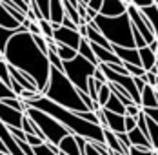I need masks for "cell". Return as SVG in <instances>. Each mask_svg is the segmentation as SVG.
<instances>
[{"label":"cell","instance_id":"1","mask_svg":"<svg viewBox=\"0 0 158 155\" xmlns=\"http://www.w3.org/2000/svg\"><path fill=\"white\" fill-rule=\"evenodd\" d=\"M0 57L7 64L31 75L36 80L40 91H44L48 88L49 77H51V62H49L48 55H44L40 51V47L36 46L29 31H24V33L18 31L9 40L6 51Z\"/></svg>","mask_w":158,"mask_h":155},{"label":"cell","instance_id":"2","mask_svg":"<svg viewBox=\"0 0 158 155\" xmlns=\"http://www.w3.org/2000/svg\"><path fill=\"white\" fill-rule=\"evenodd\" d=\"M26 104L29 108H38L42 111H46L49 115H53L56 121L60 122L73 133V135H80L85 137L87 140H95V142H106V135H104V128L100 124H93L89 121H85L80 111H73L69 108H64L60 104L49 100L46 95H42L38 100H26Z\"/></svg>","mask_w":158,"mask_h":155},{"label":"cell","instance_id":"3","mask_svg":"<svg viewBox=\"0 0 158 155\" xmlns=\"http://www.w3.org/2000/svg\"><path fill=\"white\" fill-rule=\"evenodd\" d=\"M44 95L48 97L49 100L60 104L64 108H69L73 111H91L87 109L85 102L82 100V95H80V90L69 80V77L56 69V68H51V77H49L48 88L44 90Z\"/></svg>","mask_w":158,"mask_h":155},{"label":"cell","instance_id":"4","mask_svg":"<svg viewBox=\"0 0 158 155\" xmlns=\"http://www.w3.org/2000/svg\"><path fill=\"white\" fill-rule=\"evenodd\" d=\"M98 29L102 35L109 40L113 46H122V47H136L135 46V37H133V24L131 16L120 15V16H104L98 15L95 18Z\"/></svg>","mask_w":158,"mask_h":155},{"label":"cell","instance_id":"5","mask_svg":"<svg viewBox=\"0 0 158 155\" xmlns=\"http://www.w3.org/2000/svg\"><path fill=\"white\" fill-rule=\"evenodd\" d=\"M96 68H98L96 64H93L91 60H87L80 53L73 60L64 62V73L69 77V80L78 88L80 91H85V93L89 90V78L95 75Z\"/></svg>","mask_w":158,"mask_h":155},{"label":"cell","instance_id":"6","mask_svg":"<svg viewBox=\"0 0 158 155\" xmlns=\"http://www.w3.org/2000/svg\"><path fill=\"white\" fill-rule=\"evenodd\" d=\"M26 113H27L33 121L40 126V130L44 131V135H46L48 142H51V144H56V146H58V144H60V140L71 133V131H69V130L60 122V121H56L53 115H49V113L42 111V109L29 108Z\"/></svg>","mask_w":158,"mask_h":155},{"label":"cell","instance_id":"7","mask_svg":"<svg viewBox=\"0 0 158 155\" xmlns=\"http://www.w3.org/2000/svg\"><path fill=\"white\" fill-rule=\"evenodd\" d=\"M82 35H80L78 29H71V28H65V26H60L55 29V40L58 44H65V46H71L73 49L78 51L80 44H82Z\"/></svg>","mask_w":158,"mask_h":155},{"label":"cell","instance_id":"8","mask_svg":"<svg viewBox=\"0 0 158 155\" xmlns=\"http://www.w3.org/2000/svg\"><path fill=\"white\" fill-rule=\"evenodd\" d=\"M24 117H26L24 111H18L7 104H0V124H4L7 128H20L22 130Z\"/></svg>","mask_w":158,"mask_h":155},{"label":"cell","instance_id":"9","mask_svg":"<svg viewBox=\"0 0 158 155\" xmlns=\"http://www.w3.org/2000/svg\"><path fill=\"white\" fill-rule=\"evenodd\" d=\"M127 7H129V2L127 0H104V6H102L100 15L120 16V15H126L127 13Z\"/></svg>","mask_w":158,"mask_h":155},{"label":"cell","instance_id":"10","mask_svg":"<svg viewBox=\"0 0 158 155\" xmlns=\"http://www.w3.org/2000/svg\"><path fill=\"white\" fill-rule=\"evenodd\" d=\"M113 51L122 59L124 64H136L142 66V59H140V49L138 47H122V46H113Z\"/></svg>","mask_w":158,"mask_h":155},{"label":"cell","instance_id":"11","mask_svg":"<svg viewBox=\"0 0 158 155\" xmlns=\"http://www.w3.org/2000/svg\"><path fill=\"white\" fill-rule=\"evenodd\" d=\"M104 117H106V128H109L111 131H114V133L127 131L126 130V115H120V113H114V111H109V109H104Z\"/></svg>","mask_w":158,"mask_h":155},{"label":"cell","instance_id":"12","mask_svg":"<svg viewBox=\"0 0 158 155\" xmlns=\"http://www.w3.org/2000/svg\"><path fill=\"white\" fill-rule=\"evenodd\" d=\"M127 133H129L131 144H133L135 148H140V150H155V148H153V144H151V139H149V137L143 133L138 126H136L135 130L127 131Z\"/></svg>","mask_w":158,"mask_h":155},{"label":"cell","instance_id":"13","mask_svg":"<svg viewBox=\"0 0 158 155\" xmlns=\"http://www.w3.org/2000/svg\"><path fill=\"white\" fill-rule=\"evenodd\" d=\"M49 11H51V24L53 28H60L65 18V7H64V0H51L49 4Z\"/></svg>","mask_w":158,"mask_h":155},{"label":"cell","instance_id":"14","mask_svg":"<svg viewBox=\"0 0 158 155\" xmlns=\"http://www.w3.org/2000/svg\"><path fill=\"white\" fill-rule=\"evenodd\" d=\"M58 148H60V152H64V153H67V155H82L77 135H73V133H69L67 137H64L60 140V144H58Z\"/></svg>","mask_w":158,"mask_h":155},{"label":"cell","instance_id":"15","mask_svg":"<svg viewBox=\"0 0 158 155\" xmlns=\"http://www.w3.org/2000/svg\"><path fill=\"white\" fill-rule=\"evenodd\" d=\"M104 135H106V144H107V148H109L111 152H120V153L129 155V150L120 142L118 135L114 131H111L109 128H104Z\"/></svg>","mask_w":158,"mask_h":155},{"label":"cell","instance_id":"16","mask_svg":"<svg viewBox=\"0 0 158 155\" xmlns=\"http://www.w3.org/2000/svg\"><path fill=\"white\" fill-rule=\"evenodd\" d=\"M142 108H158V91L155 86H145L142 90Z\"/></svg>","mask_w":158,"mask_h":155},{"label":"cell","instance_id":"17","mask_svg":"<svg viewBox=\"0 0 158 155\" xmlns=\"http://www.w3.org/2000/svg\"><path fill=\"white\" fill-rule=\"evenodd\" d=\"M140 59H142V68L145 69V71H151L155 66H156V53L151 49L149 46H145V47H140Z\"/></svg>","mask_w":158,"mask_h":155},{"label":"cell","instance_id":"18","mask_svg":"<svg viewBox=\"0 0 158 155\" xmlns=\"http://www.w3.org/2000/svg\"><path fill=\"white\" fill-rule=\"evenodd\" d=\"M22 24L16 20L15 16L11 15L6 7L0 6V28H6V29H18Z\"/></svg>","mask_w":158,"mask_h":155},{"label":"cell","instance_id":"19","mask_svg":"<svg viewBox=\"0 0 158 155\" xmlns=\"http://www.w3.org/2000/svg\"><path fill=\"white\" fill-rule=\"evenodd\" d=\"M78 53L82 55V57H85L87 60H91L93 64H100V60L96 59V55H95V49H93V44H91V40L89 38H82V44H80L78 47Z\"/></svg>","mask_w":158,"mask_h":155},{"label":"cell","instance_id":"20","mask_svg":"<svg viewBox=\"0 0 158 155\" xmlns=\"http://www.w3.org/2000/svg\"><path fill=\"white\" fill-rule=\"evenodd\" d=\"M142 13L147 15L151 26H153V29H155V37H156V40H158V4H153L149 7H143Z\"/></svg>","mask_w":158,"mask_h":155},{"label":"cell","instance_id":"21","mask_svg":"<svg viewBox=\"0 0 158 155\" xmlns=\"http://www.w3.org/2000/svg\"><path fill=\"white\" fill-rule=\"evenodd\" d=\"M126 108H127V106L120 100V99H118V97H116V95H114V93L111 95V99L107 100V104L104 106V109H109V111L120 113V115H126Z\"/></svg>","mask_w":158,"mask_h":155},{"label":"cell","instance_id":"22","mask_svg":"<svg viewBox=\"0 0 158 155\" xmlns=\"http://www.w3.org/2000/svg\"><path fill=\"white\" fill-rule=\"evenodd\" d=\"M0 84H6L9 88L13 84V77H11V71H9V64L4 60V59H0Z\"/></svg>","mask_w":158,"mask_h":155},{"label":"cell","instance_id":"23","mask_svg":"<svg viewBox=\"0 0 158 155\" xmlns=\"http://www.w3.org/2000/svg\"><path fill=\"white\" fill-rule=\"evenodd\" d=\"M16 33H18V29H6V28H0V55L6 51L9 40L15 37Z\"/></svg>","mask_w":158,"mask_h":155},{"label":"cell","instance_id":"24","mask_svg":"<svg viewBox=\"0 0 158 155\" xmlns=\"http://www.w3.org/2000/svg\"><path fill=\"white\" fill-rule=\"evenodd\" d=\"M56 53H58V57H60L64 62H65V60H73V59L78 55V51H77V49H73L71 46H65V44H58Z\"/></svg>","mask_w":158,"mask_h":155},{"label":"cell","instance_id":"25","mask_svg":"<svg viewBox=\"0 0 158 155\" xmlns=\"http://www.w3.org/2000/svg\"><path fill=\"white\" fill-rule=\"evenodd\" d=\"M147 126H149V139H151V144L155 148V152H158V124L147 117Z\"/></svg>","mask_w":158,"mask_h":155},{"label":"cell","instance_id":"26","mask_svg":"<svg viewBox=\"0 0 158 155\" xmlns=\"http://www.w3.org/2000/svg\"><path fill=\"white\" fill-rule=\"evenodd\" d=\"M111 95H113V91H111L109 82H107V84H102V86H100V91H98V104H100V108H104V106L107 104V100L111 99Z\"/></svg>","mask_w":158,"mask_h":155},{"label":"cell","instance_id":"27","mask_svg":"<svg viewBox=\"0 0 158 155\" xmlns=\"http://www.w3.org/2000/svg\"><path fill=\"white\" fill-rule=\"evenodd\" d=\"M38 24H40V28H42V35H44L46 38H55V28H53L51 20L42 18V20H38Z\"/></svg>","mask_w":158,"mask_h":155},{"label":"cell","instance_id":"28","mask_svg":"<svg viewBox=\"0 0 158 155\" xmlns=\"http://www.w3.org/2000/svg\"><path fill=\"white\" fill-rule=\"evenodd\" d=\"M35 153L36 155H60V152H55L49 142H44L40 146H35Z\"/></svg>","mask_w":158,"mask_h":155},{"label":"cell","instance_id":"29","mask_svg":"<svg viewBox=\"0 0 158 155\" xmlns=\"http://www.w3.org/2000/svg\"><path fill=\"white\" fill-rule=\"evenodd\" d=\"M124 66H126L127 73H129V75H133V77H143V75L147 73L142 66H136V64H124Z\"/></svg>","mask_w":158,"mask_h":155},{"label":"cell","instance_id":"30","mask_svg":"<svg viewBox=\"0 0 158 155\" xmlns=\"http://www.w3.org/2000/svg\"><path fill=\"white\" fill-rule=\"evenodd\" d=\"M48 59H49V62H51V68H56V69L64 71V60L58 57V53H55V51H49Z\"/></svg>","mask_w":158,"mask_h":155},{"label":"cell","instance_id":"31","mask_svg":"<svg viewBox=\"0 0 158 155\" xmlns=\"http://www.w3.org/2000/svg\"><path fill=\"white\" fill-rule=\"evenodd\" d=\"M36 4H38V7L42 9V15L46 20H51V11H49V4H51V0H35Z\"/></svg>","mask_w":158,"mask_h":155},{"label":"cell","instance_id":"32","mask_svg":"<svg viewBox=\"0 0 158 155\" xmlns=\"http://www.w3.org/2000/svg\"><path fill=\"white\" fill-rule=\"evenodd\" d=\"M143 111V108L140 106V104H129L126 108V115H129V117H135V119H138V115Z\"/></svg>","mask_w":158,"mask_h":155},{"label":"cell","instance_id":"33","mask_svg":"<svg viewBox=\"0 0 158 155\" xmlns=\"http://www.w3.org/2000/svg\"><path fill=\"white\" fill-rule=\"evenodd\" d=\"M15 97H18V95L13 91V88H9L6 84H0V99H15Z\"/></svg>","mask_w":158,"mask_h":155},{"label":"cell","instance_id":"34","mask_svg":"<svg viewBox=\"0 0 158 155\" xmlns=\"http://www.w3.org/2000/svg\"><path fill=\"white\" fill-rule=\"evenodd\" d=\"M143 78H145V82H147L149 86H155V88L158 86V73L155 71V69H151V71H147V73L143 75Z\"/></svg>","mask_w":158,"mask_h":155},{"label":"cell","instance_id":"35","mask_svg":"<svg viewBox=\"0 0 158 155\" xmlns=\"http://www.w3.org/2000/svg\"><path fill=\"white\" fill-rule=\"evenodd\" d=\"M9 131H11V135H13L16 140H26L27 139V133H26L24 130H20V128H9Z\"/></svg>","mask_w":158,"mask_h":155},{"label":"cell","instance_id":"36","mask_svg":"<svg viewBox=\"0 0 158 155\" xmlns=\"http://www.w3.org/2000/svg\"><path fill=\"white\" fill-rule=\"evenodd\" d=\"M136 126H138V119H135V117H129V115H126V130H127V131L135 130Z\"/></svg>","mask_w":158,"mask_h":155},{"label":"cell","instance_id":"37","mask_svg":"<svg viewBox=\"0 0 158 155\" xmlns=\"http://www.w3.org/2000/svg\"><path fill=\"white\" fill-rule=\"evenodd\" d=\"M131 4L136 6V7H140V9H143V7H149V6H153V4H156V2H155V0H133Z\"/></svg>","mask_w":158,"mask_h":155},{"label":"cell","instance_id":"38","mask_svg":"<svg viewBox=\"0 0 158 155\" xmlns=\"http://www.w3.org/2000/svg\"><path fill=\"white\" fill-rule=\"evenodd\" d=\"M143 113L158 124V108H143Z\"/></svg>","mask_w":158,"mask_h":155},{"label":"cell","instance_id":"39","mask_svg":"<svg viewBox=\"0 0 158 155\" xmlns=\"http://www.w3.org/2000/svg\"><path fill=\"white\" fill-rule=\"evenodd\" d=\"M7 2H11L13 6H16V7H20V9H24L26 13L29 11V2H26V0H7Z\"/></svg>","mask_w":158,"mask_h":155},{"label":"cell","instance_id":"40","mask_svg":"<svg viewBox=\"0 0 158 155\" xmlns=\"http://www.w3.org/2000/svg\"><path fill=\"white\" fill-rule=\"evenodd\" d=\"M129 155H155V150H140V148H131Z\"/></svg>","mask_w":158,"mask_h":155},{"label":"cell","instance_id":"41","mask_svg":"<svg viewBox=\"0 0 158 155\" xmlns=\"http://www.w3.org/2000/svg\"><path fill=\"white\" fill-rule=\"evenodd\" d=\"M93 77H95L98 82H102V84H107V82H109V80H107V77H106V73H104L100 68H96V71H95V75H93Z\"/></svg>","mask_w":158,"mask_h":155},{"label":"cell","instance_id":"42","mask_svg":"<svg viewBox=\"0 0 158 155\" xmlns=\"http://www.w3.org/2000/svg\"><path fill=\"white\" fill-rule=\"evenodd\" d=\"M29 33H31V35H42V28H40L38 20H33L31 22V26H29Z\"/></svg>","mask_w":158,"mask_h":155},{"label":"cell","instance_id":"43","mask_svg":"<svg viewBox=\"0 0 158 155\" xmlns=\"http://www.w3.org/2000/svg\"><path fill=\"white\" fill-rule=\"evenodd\" d=\"M84 155H102L98 150L95 148V144L91 142V140H87V146H85V153Z\"/></svg>","mask_w":158,"mask_h":155},{"label":"cell","instance_id":"44","mask_svg":"<svg viewBox=\"0 0 158 155\" xmlns=\"http://www.w3.org/2000/svg\"><path fill=\"white\" fill-rule=\"evenodd\" d=\"M87 6H89L91 9H95L96 13H100V11H102V6H104V0H91Z\"/></svg>","mask_w":158,"mask_h":155},{"label":"cell","instance_id":"45","mask_svg":"<svg viewBox=\"0 0 158 155\" xmlns=\"http://www.w3.org/2000/svg\"><path fill=\"white\" fill-rule=\"evenodd\" d=\"M62 26H65V28H71V29H78V28H80L78 24H75V22H73V20L69 18V16H65V18H64Z\"/></svg>","mask_w":158,"mask_h":155},{"label":"cell","instance_id":"46","mask_svg":"<svg viewBox=\"0 0 158 155\" xmlns=\"http://www.w3.org/2000/svg\"><path fill=\"white\" fill-rule=\"evenodd\" d=\"M135 84H136V88L140 90V93H142V90L147 86V82H145V78L143 77H135Z\"/></svg>","mask_w":158,"mask_h":155},{"label":"cell","instance_id":"47","mask_svg":"<svg viewBox=\"0 0 158 155\" xmlns=\"http://www.w3.org/2000/svg\"><path fill=\"white\" fill-rule=\"evenodd\" d=\"M78 31H80V35L84 37V38H87V24H82L78 28Z\"/></svg>","mask_w":158,"mask_h":155},{"label":"cell","instance_id":"48","mask_svg":"<svg viewBox=\"0 0 158 155\" xmlns=\"http://www.w3.org/2000/svg\"><path fill=\"white\" fill-rule=\"evenodd\" d=\"M149 47H151V49H153V51L156 53V51H158V40H155V42H151V44H149Z\"/></svg>","mask_w":158,"mask_h":155},{"label":"cell","instance_id":"49","mask_svg":"<svg viewBox=\"0 0 158 155\" xmlns=\"http://www.w3.org/2000/svg\"><path fill=\"white\" fill-rule=\"evenodd\" d=\"M153 69H155V71H156V73H158V62H156V66H155V68H153Z\"/></svg>","mask_w":158,"mask_h":155},{"label":"cell","instance_id":"50","mask_svg":"<svg viewBox=\"0 0 158 155\" xmlns=\"http://www.w3.org/2000/svg\"><path fill=\"white\" fill-rule=\"evenodd\" d=\"M80 2H84V4H89V2H91V0H80Z\"/></svg>","mask_w":158,"mask_h":155},{"label":"cell","instance_id":"51","mask_svg":"<svg viewBox=\"0 0 158 155\" xmlns=\"http://www.w3.org/2000/svg\"><path fill=\"white\" fill-rule=\"evenodd\" d=\"M0 155H9V153H0Z\"/></svg>","mask_w":158,"mask_h":155},{"label":"cell","instance_id":"52","mask_svg":"<svg viewBox=\"0 0 158 155\" xmlns=\"http://www.w3.org/2000/svg\"><path fill=\"white\" fill-rule=\"evenodd\" d=\"M127 2H129V4H131V2H133V0H127Z\"/></svg>","mask_w":158,"mask_h":155},{"label":"cell","instance_id":"53","mask_svg":"<svg viewBox=\"0 0 158 155\" xmlns=\"http://www.w3.org/2000/svg\"><path fill=\"white\" fill-rule=\"evenodd\" d=\"M156 59H158V51H156Z\"/></svg>","mask_w":158,"mask_h":155},{"label":"cell","instance_id":"54","mask_svg":"<svg viewBox=\"0 0 158 155\" xmlns=\"http://www.w3.org/2000/svg\"><path fill=\"white\" fill-rule=\"evenodd\" d=\"M155 2H156V4H158V0H155Z\"/></svg>","mask_w":158,"mask_h":155},{"label":"cell","instance_id":"55","mask_svg":"<svg viewBox=\"0 0 158 155\" xmlns=\"http://www.w3.org/2000/svg\"><path fill=\"white\" fill-rule=\"evenodd\" d=\"M155 155H158V153H156V152H155Z\"/></svg>","mask_w":158,"mask_h":155},{"label":"cell","instance_id":"56","mask_svg":"<svg viewBox=\"0 0 158 155\" xmlns=\"http://www.w3.org/2000/svg\"><path fill=\"white\" fill-rule=\"evenodd\" d=\"M26 2H29V0H26Z\"/></svg>","mask_w":158,"mask_h":155}]
</instances>
